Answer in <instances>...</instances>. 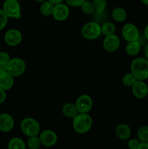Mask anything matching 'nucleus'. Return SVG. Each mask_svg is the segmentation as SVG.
Segmentation results:
<instances>
[{
  "label": "nucleus",
  "instance_id": "39",
  "mask_svg": "<svg viewBox=\"0 0 148 149\" xmlns=\"http://www.w3.org/2000/svg\"><path fill=\"white\" fill-rule=\"evenodd\" d=\"M142 1L143 2V4H145V5L148 6V0H142Z\"/></svg>",
  "mask_w": 148,
  "mask_h": 149
},
{
  "label": "nucleus",
  "instance_id": "19",
  "mask_svg": "<svg viewBox=\"0 0 148 149\" xmlns=\"http://www.w3.org/2000/svg\"><path fill=\"white\" fill-rule=\"evenodd\" d=\"M112 17L115 21L123 22L127 17V13L124 9L121 7H116L112 12Z\"/></svg>",
  "mask_w": 148,
  "mask_h": 149
},
{
  "label": "nucleus",
  "instance_id": "15",
  "mask_svg": "<svg viewBox=\"0 0 148 149\" xmlns=\"http://www.w3.org/2000/svg\"><path fill=\"white\" fill-rule=\"evenodd\" d=\"M7 71L0 74V87L4 90H8L14 84V78Z\"/></svg>",
  "mask_w": 148,
  "mask_h": 149
},
{
  "label": "nucleus",
  "instance_id": "20",
  "mask_svg": "<svg viewBox=\"0 0 148 149\" xmlns=\"http://www.w3.org/2000/svg\"><path fill=\"white\" fill-rule=\"evenodd\" d=\"M54 7H55V4L50 2L49 0L44 1V2H42L41 5L40 7L41 13L44 16L51 15H52Z\"/></svg>",
  "mask_w": 148,
  "mask_h": 149
},
{
  "label": "nucleus",
  "instance_id": "2",
  "mask_svg": "<svg viewBox=\"0 0 148 149\" xmlns=\"http://www.w3.org/2000/svg\"><path fill=\"white\" fill-rule=\"evenodd\" d=\"M73 129L77 133L85 134L92 126V119L87 113H78L73 121Z\"/></svg>",
  "mask_w": 148,
  "mask_h": 149
},
{
  "label": "nucleus",
  "instance_id": "12",
  "mask_svg": "<svg viewBox=\"0 0 148 149\" xmlns=\"http://www.w3.org/2000/svg\"><path fill=\"white\" fill-rule=\"evenodd\" d=\"M22 33L16 29L9 30L4 35V41L6 43L11 47L18 45L22 42Z\"/></svg>",
  "mask_w": 148,
  "mask_h": 149
},
{
  "label": "nucleus",
  "instance_id": "30",
  "mask_svg": "<svg viewBox=\"0 0 148 149\" xmlns=\"http://www.w3.org/2000/svg\"><path fill=\"white\" fill-rule=\"evenodd\" d=\"M10 57L8 53L5 52H0V62L4 64H7L10 61Z\"/></svg>",
  "mask_w": 148,
  "mask_h": 149
},
{
  "label": "nucleus",
  "instance_id": "33",
  "mask_svg": "<svg viewBox=\"0 0 148 149\" xmlns=\"http://www.w3.org/2000/svg\"><path fill=\"white\" fill-rule=\"evenodd\" d=\"M6 100V93L5 90L1 89L0 87V104L4 103V100Z\"/></svg>",
  "mask_w": 148,
  "mask_h": 149
},
{
  "label": "nucleus",
  "instance_id": "8",
  "mask_svg": "<svg viewBox=\"0 0 148 149\" xmlns=\"http://www.w3.org/2000/svg\"><path fill=\"white\" fill-rule=\"evenodd\" d=\"M75 105L78 113H88L92 108L93 102L90 96L82 95L77 98Z\"/></svg>",
  "mask_w": 148,
  "mask_h": 149
},
{
  "label": "nucleus",
  "instance_id": "28",
  "mask_svg": "<svg viewBox=\"0 0 148 149\" xmlns=\"http://www.w3.org/2000/svg\"><path fill=\"white\" fill-rule=\"evenodd\" d=\"M94 21L97 22V23H100L101 22L104 21L107 18V13H106L105 10L102 12H94Z\"/></svg>",
  "mask_w": 148,
  "mask_h": 149
},
{
  "label": "nucleus",
  "instance_id": "9",
  "mask_svg": "<svg viewBox=\"0 0 148 149\" xmlns=\"http://www.w3.org/2000/svg\"><path fill=\"white\" fill-rule=\"evenodd\" d=\"M39 139L42 145L46 147L53 146L57 142V136L56 133L50 130H46L41 132Z\"/></svg>",
  "mask_w": 148,
  "mask_h": 149
},
{
  "label": "nucleus",
  "instance_id": "21",
  "mask_svg": "<svg viewBox=\"0 0 148 149\" xmlns=\"http://www.w3.org/2000/svg\"><path fill=\"white\" fill-rule=\"evenodd\" d=\"M115 30V26L111 22H104L101 26V33L105 36L114 34Z\"/></svg>",
  "mask_w": 148,
  "mask_h": 149
},
{
  "label": "nucleus",
  "instance_id": "17",
  "mask_svg": "<svg viewBox=\"0 0 148 149\" xmlns=\"http://www.w3.org/2000/svg\"><path fill=\"white\" fill-rule=\"evenodd\" d=\"M62 113L66 117L71 118V119H73L78 113L76 106L72 103H67L64 104L63 106H62Z\"/></svg>",
  "mask_w": 148,
  "mask_h": 149
},
{
  "label": "nucleus",
  "instance_id": "16",
  "mask_svg": "<svg viewBox=\"0 0 148 149\" xmlns=\"http://www.w3.org/2000/svg\"><path fill=\"white\" fill-rule=\"evenodd\" d=\"M115 134L118 138L123 141H126L130 138L131 132V129L129 125L126 124H120L116 127Z\"/></svg>",
  "mask_w": 148,
  "mask_h": 149
},
{
  "label": "nucleus",
  "instance_id": "26",
  "mask_svg": "<svg viewBox=\"0 0 148 149\" xmlns=\"http://www.w3.org/2000/svg\"><path fill=\"white\" fill-rule=\"evenodd\" d=\"M136 78L132 73H128L123 77V84L126 87H132L136 81Z\"/></svg>",
  "mask_w": 148,
  "mask_h": 149
},
{
  "label": "nucleus",
  "instance_id": "27",
  "mask_svg": "<svg viewBox=\"0 0 148 149\" xmlns=\"http://www.w3.org/2000/svg\"><path fill=\"white\" fill-rule=\"evenodd\" d=\"M95 11L102 12L105 10L106 6H107V1L106 0H93Z\"/></svg>",
  "mask_w": 148,
  "mask_h": 149
},
{
  "label": "nucleus",
  "instance_id": "29",
  "mask_svg": "<svg viewBox=\"0 0 148 149\" xmlns=\"http://www.w3.org/2000/svg\"><path fill=\"white\" fill-rule=\"evenodd\" d=\"M8 22V17L4 13L3 10L0 9V31L2 30L7 24Z\"/></svg>",
  "mask_w": 148,
  "mask_h": 149
},
{
  "label": "nucleus",
  "instance_id": "6",
  "mask_svg": "<svg viewBox=\"0 0 148 149\" xmlns=\"http://www.w3.org/2000/svg\"><path fill=\"white\" fill-rule=\"evenodd\" d=\"M3 11L8 17H20V5L17 0H5L3 4Z\"/></svg>",
  "mask_w": 148,
  "mask_h": 149
},
{
  "label": "nucleus",
  "instance_id": "25",
  "mask_svg": "<svg viewBox=\"0 0 148 149\" xmlns=\"http://www.w3.org/2000/svg\"><path fill=\"white\" fill-rule=\"evenodd\" d=\"M28 146L30 149H38L40 148L41 143L37 135L29 137L28 139Z\"/></svg>",
  "mask_w": 148,
  "mask_h": 149
},
{
  "label": "nucleus",
  "instance_id": "24",
  "mask_svg": "<svg viewBox=\"0 0 148 149\" xmlns=\"http://www.w3.org/2000/svg\"><path fill=\"white\" fill-rule=\"evenodd\" d=\"M137 138L140 142H148V126H142L137 131Z\"/></svg>",
  "mask_w": 148,
  "mask_h": 149
},
{
  "label": "nucleus",
  "instance_id": "37",
  "mask_svg": "<svg viewBox=\"0 0 148 149\" xmlns=\"http://www.w3.org/2000/svg\"><path fill=\"white\" fill-rule=\"evenodd\" d=\"M50 2H52L53 4H60V3L62 2L63 0H49Z\"/></svg>",
  "mask_w": 148,
  "mask_h": 149
},
{
  "label": "nucleus",
  "instance_id": "13",
  "mask_svg": "<svg viewBox=\"0 0 148 149\" xmlns=\"http://www.w3.org/2000/svg\"><path fill=\"white\" fill-rule=\"evenodd\" d=\"M132 93L138 99H143L148 95V86L144 81L136 80L132 86Z\"/></svg>",
  "mask_w": 148,
  "mask_h": 149
},
{
  "label": "nucleus",
  "instance_id": "14",
  "mask_svg": "<svg viewBox=\"0 0 148 149\" xmlns=\"http://www.w3.org/2000/svg\"><path fill=\"white\" fill-rule=\"evenodd\" d=\"M14 127L13 118L8 113L0 114V131L8 132L12 130Z\"/></svg>",
  "mask_w": 148,
  "mask_h": 149
},
{
  "label": "nucleus",
  "instance_id": "36",
  "mask_svg": "<svg viewBox=\"0 0 148 149\" xmlns=\"http://www.w3.org/2000/svg\"><path fill=\"white\" fill-rule=\"evenodd\" d=\"M144 35H145V39L148 41V25L145 27V31H144Z\"/></svg>",
  "mask_w": 148,
  "mask_h": 149
},
{
  "label": "nucleus",
  "instance_id": "34",
  "mask_svg": "<svg viewBox=\"0 0 148 149\" xmlns=\"http://www.w3.org/2000/svg\"><path fill=\"white\" fill-rule=\"evenodd\" d=\"M7 71V64L0 62V74Z\"/></svg>",
  "mask_w": 148,
  "mask_h": 149
},
{
  "label": "nucleus",
  "instance_id": "7",
  "mask_svg": "<svg viewBox=\"0 0 148 149\" xmlns=\"http://www.w3.org/2000/svg\"><path fill=\"white\" fill-rule=\"evenodd\" d=\"M122 35L126 42H130L137 41L139 37V31L138 28L132 23H127L122 29Z\"/></svg>",
  "mask_w": 148,
  "mask_h": 149
},
{
  "label": "nucleus",
  "instance_id": "4",
  "mask_svg": "<svg viewBox=\"0 0 148 149\" xmlns=\"http://www.w3.org/2000/svg\"><path fill=\"white\" fill-rule=\"evenodd\" d=\"M101 26L95 21L89 22L86 23L81 29L83 37L88 40H94L101 34Z\"/></svg>",
  "mask_w": 148,
  "mask_h": 149
},
{
  "label": "nucleus",
  "instance_id": "1",
  "mask_svg": "<svg viewBox=\"0 0 148 149\" xmlns=\"http://www.w3.org/2000/svg\"><path fill=\"white\" fill-rule=\"evenodd\" d=\"M131 71L137 80L145 81L148 79V60L136 58L131 63Z\"/></svg>",
  "mask_w": 148,
  "mask_h": 149
},
{
  "label": "nucleus",
  "instance_id": "35",
  "mask_svg": "<svg viewBox=\"0 0 148 149\" xmlns=\"http://www.w3.org/2000/svg\"><path fill=\"white\" fill-rule=\"evenodd\" d=\"M142 148H147L148 149V142H140L139 149Z\"/></svg>",
  "mask_w": 148,
  "mask_h": 149
},
{
  "label": "nucleus",
  "instance_id": "5",
  "mask_svg": "<svg viewBox=\"0 0 148 149\" xmlns=\"http://www.w3.org/2000/svg\"><path fill=\"white\" fill-rule=\"evenodd\" d=\"M26 71V63L21 58L11 59L7 64V71L13 77H20Z\"/></svg>",
  "mask_w": 148,
  "mask_h": 149
},
{
  "label": "nucleus",
  "instance_id": "11",
  "mask_svg": "<svg viewBox=\"0 0 148 149\" xmlns=\"http://www.w3.org/2000/svg\"><path fill=\"white\" fill-rule=\"evenodd\" d=\"M70 14V10L68 6L65 4H55L54 7L52 15L55 20L58 21H63L68 17Z\"/></svg>",
  "mask_w": 148,
  "mask_h": 149
},
{
  "label": "nucleus",
  "instance_id": "40",
  "mask_svg": "<svg viewBox=\"0 0 148 149\" xmlns=\"http://www.w3.org/2000/svg\"><path fill=\"white\" fill-rule=\"evenodd\" d=\"M36 1H38V2H44V1H45L46 0H36Z\"/></svg>",
  "mask_w": 148,
  "mask_h": 149
},
{
  "label": "nucleus",
  "instance_id": "3",
  "mask_svg": "<svg viewBox=\"0 0 148 149\" xmlns=\"http://www.w3.org/2000/svg\"><path fill=\"white\" fill-rule=\"evenodd\" d=\"M20 129L24 135L30 137L38 135L40 132V125L33 118L27 117L22 120L20 123Z\"/></svg>",
  "mask_w": 148,
  "mask_h": 149
},
{
  "label": "nucleus",
  "instance_id": "18",
  "mask_svg": "<svg viewBox=\"0 0 148 149\" xmlns=\"http://www.w3.org/2000/svg\"><path fill=\"white\" fill-rule=\"evenodd\" d=\"M141 49V44L139 41L130 42L126 47V52L129 56H135L138 55Z\"/></svg>",
  "mask_w": 148,
  "mask_h": 149
},
{
  "label": "nucleus",
  "instance_id": "38",
  "mask_svg": "<svg viewBox=\"0 0 148 149\" xmlns=\"http://www.w3.org/2000/svg\"><path fill=\"white\" fill-rule=\"evenodd\" d=\"M144 52H145V57H146L147 59L148 60V44L146 45V46H145V49H144Z\"/></svg>",
  "mask_w": 148,
  "mask_h": 149
},
{
  "label": "nucleus",
  "instance_id": "31",
  "mask_svg": "<svg viewBox=\"0 0 148 149\" xmlns=\"http://www.w3.org/2000/svg\"><path fill=\"white\" fill-rule=\"evenodd\" d=\"M139 144H140V141L137 139H131L129 141L128 146L131 149H139Z\"/></svg>",
  "mask_w": 148,
  "mask_h": 149
},
{
  "label": "nucleus",
  "instance_id": "23",
  "mask_svg": "<svg viewBox=\"0 0 148 149\" xmlns=\"http://www.w3.org/2000/svg\"><path fill=\"white\" fill-rule=\"evenodd\" d=\"M81 10L86 15H91L95 12V8L93 2L85 0L81 5Z\"/></svg>",
  "mask_w": 148,
  "mask_h": 149
},
{
  "label": "nucleus",
  "instance_id": "22",
  "mask_svg": "<svg viewBox=\"0 0 148 149\" xmlns=\"http://www.w3.org/2000/svg\"><path fill=\"white\" fill-rule=\"evenodd\" d=\"M26 147L24 141L19 138H12L8 143V148L10 149H25Z\"/></svg>",
  "mask_w": 148,
  "mask_h": 149
},
{
  "label": "nucleus",
  "instance_id": "10",
  "mask_svg": "<svg viewBox=\"0 0 148 149\" xmlns=\"http://www.w3.org/2000/svg\"><path fill=\"white\" fill-rule=\"evenodd\" d=\"M103 48L108 52H115L120 46V39L115 34L106 36L103 40Z\"/></svg>",
  "mask_w": 148,
  "mask_h": 149
},
{
  "label": "nucleus",
  "instance_id": "32",
  "mask_svg": "<svg viewBox=\"0 0 148 149\" xmlns=\"http://www.w3.org/2000/svg\"><path fill=\"white\" fill-rule=\"evenodd\" d=\"M85 0H65L67 4L71 7H80Z\"/></svg>",
  "mask_w": 148,
  "mask_h": 149
}]
</instances>
